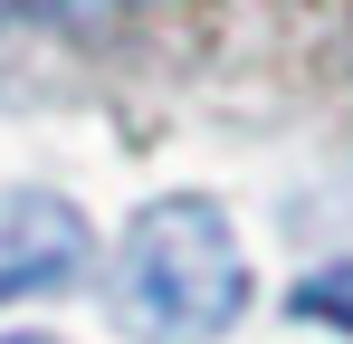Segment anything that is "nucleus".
<instances>
[{"mask_svg":"<svg viewBox=\"0 0 353 344\" xmlns=\"http://www.w3.org/2000/svg\"><path fill=\"white\" fill-rule=\"evenodd\" d=\"M248 306V258H239V229L210 201H153L143 220L124 229V268H115V316L153 344H210L239 325Z\"/></svg>","mask_w":353,"mask_h":344,"instance_id":"obj_1","label":"nucleus"},{"mask_svg":"<svg viewBox=\"0 0 353 344\" xmlns=\"http://www.w3.org/2000/svg\"><path fill=\"white\" fill-rule=\"evenodd\" d=\"M77 258H86V229L67 201H0V296L67 278Z\"/></svg>","mask_w":353,"mask_h":344,"instance_id":"obj_2","label":"nucleus"},{"mask_svg":"<svg viewBox=\"0 0 353 344\" xmlns=\"http://www.w3.org/2000/svg\"><path fill=\"white\" fill-rule=\"evenodd\" d=\"M296 316H315V325H353V268H315V278L296 287Z\"/></svg>","mask_w":353,"mask_h":344,"instance_id":"obj_3","label":"nucleus"},{"mask_svg":"<svg viewBox=\"0 0 353 344\" xmlns=\"http://www.w3.org/2000/svg\"><path fill=\"white\" fill-rule=\"evenodd\" d=\"M0 344H48V335H0Z\"/></svg>","mask_w":353,"mask_h":344,"instance_id":"obj_4","label":"nucleus"}]
</instances>
